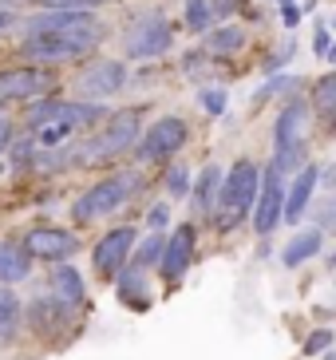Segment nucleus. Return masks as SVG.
Masks as SVG:
<instances>
[{
    "label": "nucleus",
    "mask_w": 336,
    "mask_h": 360,
    "mask_svg": "<svg viewBox=\"0 0 336 360\" xmlns=\"http://www.w3.org/2000/svg\"><path fill=\"white\" fill-rule=\"evenodd\" d=\"M138 139H143V111L138 107H123L115 115H107V127L99 135H87L84 143L60 150V159L67 167H107L123 150L138 147Z\"/></svg>",
    "instance_id": "nucleus-1"
},
{
    "label": "nucleus",
    "mask_w": 336,
    "mask_h": 360,
    "mask_svg": "<svg viewBox=\"0 0 336 360\" xmlns=\"http://www.w3.org/2000/svg\"><path fill=\"white\" fill-rule=\"evenodd\" d=\"M99 119H107V111L99 103H67V99H40L32 107L28 115V127H32V139L36 147L44 150H56L63 147L75 131H87L95 127Z\"/></svg>",
    "instance_id": "nucleus-2"
},
{
    "label": "nucleus",
    "mask_w": 336,
    "mask_h": 360,
    "mask_svg": "<svg viewBox=\"0 0 336 360\" xmlns=\"http://www.w3.org/2000/svg\"><path fill=\"white\" fill-rule=\"evenodd\" d=\"M24 32L28 36H67V40H79L95 52L103 44L107 28L84 8H44L24 20Z\"/></svg>",
    "instance_id": "nucleus-3"
},
{
    "label": "nucleus",
    "mask_w": 336,
    "mask_h": 360,
    "mask_svg": "<svg viewBox=\"0 0 336 360\" xmlns=\"http://www.w3.org/2000/svg\"><path fill=\"white\" fill-rule=\"evenodd\" d=\"M143 186V179L138 174H111V179H103V182H95L87 194H79V202L72 206V218H75V226H87V222H95V218H107L111 210H119L131 194Z\"/></svg>",
    "instance_id": "nucleus-4"
},
{
    "label": "nucleus",
    "mask_w": 336,
    "mask_h": 360,
    "mask_svg": "<svg viewBox=\"0 0 336 360\" xmlns=\"http://www.w3.org/2000/svg\"><path fill=\"white\" fill-rule=\"evenodd\" d=\"M257 194H261V174H257V167H253L250 159H242L238 167L226 174V182H221V210H226V218H221L218 230H230L233 222H242L245 214L257 206Z\"/></svg>",
    "instance_id": "nucleus-5"
},
{
    "label": "nucleus",
    "mask_w": 336,
    "mask_h": 360,
    "mask_svg": "<svg viewBox=\"0 0 336 360\" xmlns=\"http://www.w3.org/2000/svg\"><path fill=\"white\" fill-rule=\"evenodd\" d=\"M123 44H127V56H135V60H155V56L170 52V44H174V28H170L167 16H158V12H143L138 20H131Z\"/></svg>",
    "instance_id": "nucleus-6"
},
{
    "label": "nucleus",
    "mask_w": 336,
    "mask_h": 360,
    "mask_svg": "<svg viewBox=\"0 0 336 360\" xmlns=\"http://www.w3.org/2000/svg\"><path fill=\"white\" fill-rule=\"evenodd\" d=\"M190 139V127L182 115H167L158 119V123H150L147 131H143V139H138V162H167L174 159L182 147H186Z\"/></svg>",
    "instance_id": "nucleus-7"
},
{
    "label": "nucleus",
    "mask_w": 336,
    "mask_h": 360,
    "mask_svg": "<svg viewBox=\"0 0 336 360\" xmlns=\"http://www.w3.org/2000/svg\"><path fill=\"white\" fill-rule=\"evenodd\" d=\"M131 254H135V230L131 226H115L111 233L99 238V245H95V254H91V265L99 277H115V274H123V265L131 262Z\"/></svg>",
    "instance_id": "nucleus-8"
},
{
    "label": "nucleus",
    "mask_w": 336,
    "mask_h": 360,
    "mask_svg": "<svg viewBox=\"0 0 336 360\" xmlns=\"http://www.w3.org/2000/svg\"><path fill=\"white\" fill-rule=\"evenodd\" d=\"M56 75L48 68H8L0 72V103L4 99H40L48 96Z\"/></svg>",
    "instance_id": "nucleus-9"
},
{
    "label": "nucleus",
    "mask_w": 336,
    "mask_h": 360,
    "mask_svg": "<svg viewBox=\"0 0 336 360\" xmlns=\"http://www.w3.org/2000/svg\"><path fill=\"white\" fill-rule=\"evenodd\" d=\"M285 218V186H281V170L269 167L261 179V194H257V206H253V230L269 233L277 230V222Z\"/></svg>",
    "instance_id": "nucleus-10"
},
{
    "label": "nucleus",
    "mask_w": 336,
    "mask_h": 360,
    "mask_svg": "<svg viewBox=\"0 0 336 360\" xmlns=\"http://www.w3.org/2000/svg\"><path fill=\"white\" fill-rule=\"evenodd\" d=\"M24 245H28V254L36 262H63V257H72L79 250V238L60 230V226H36V230H28Z\"/></svg>",
    "instance_id": "nucleus-11"
},
{
    "label": "nucleus",
    "mask_w": 336,
    "mask_h": 360,
    "mask_svg": "<svg viewBox=\"0 0 336 360\" xmlns=\"http://www.w3.org/2000/svg\"><path fill=\"white\" fill-rule=\"evenodd\" d=\"M20 52L28 60H40V64H63V60H79L87 56L91 48L79 40H67V36H28L20 44Z\"/></svg>",
    "instance_id": "nucleus-12"
},
{
    "label": "nucleus",
    "mask_w": 336,
    "mask_h": 360,
    "mask_svg": "<svg viewBox=\"0 0 336 360\" xmlns=\"http://www.w3.org/2000/svg\"><path fill=\"white\" fill-rule=\"evenodd\" d=\"M123 84H127V68L119 60H99V64H91L75 79V91L91 96V99H103V96H115Z\"/></svg>",
    "instance_id": "nucleus-13"
},
{
    "label": "nucleus",
    "mask_w": 336,
    "mask_h": 360,
    "mask_svg": "<svg viewBox=\"0 0 336 360\" xmlns=\"http://www.w3.org/2000/svg\"><path fill=\"white\" fill-rule=\"evenodd\" d=\"M194 242H198L194 226H179V230L170 233L167 250H162V262H158V269H162L167 281H182V274H186L190 262H194Z\"/></svg>",
    "instance_id": "nucleus-14"
},
{
    "label": "nucleus",
    "mask_w": 336,
    "mask_h": 360,
    "mask_svg": "<svg viewBox=\"0 0 336 360\" xmlns=\"http://www.w3.org/2000/svg\"><path fill=\"white\" fill-rule=\"evenodd\" d=\"M313 191H316V167H301L293 186L285 191V218H289V222H301V214H305L309 202H313Z\"/></svg>",
    "instance_id": "nucleus-15"
},
{
    "label": "nucleus",
    "mask_w": 336,
    "mask_h": 360,
    "mask_svg": "<svg viewBox=\"0 0 336 360\" xmlns=\"http://www.w3.org/2000/svg\"><path fill=\"white\" fill-rule=\"evenodd\" d=\"M32 262L36 257L28 254V245L24 242H12V238H4L0 242V281H24V277L32 274Z\"/></svg>",
    "instance_id": "nucleus-16"
},
{
    "label": "nucleus",
    "mask_w": 336,
    "mask_h": 360,
    "mask_svg": "<svg viewBox=\"0 0 336 360\" xmlns=\"http://www.w3.org/2000/svg\"><path fill=\"white\" fill-rule=\"evenodd\" d=\"M301 131H305V107H301V103H289L281 115H277V123H273V143H277V150L305 143V139H301Z\"/></svg>",
    "instance_id": "nucleus-17"
},
{
    "label": "nucleus",
    "mask_w": 336,
    "mask_h": 360,
    "mask_svg": "<svg viewBox=\"0 0 336 360\" xmlns=\"http://www.w3.org/2000/svg\"><path fill=\"white\" fill-rule=\"evenodd\" d=\"M321 242H325V238H321V230H305V233H297L293 242L285 245L281 262L289 265V269H297L301 262H309V257H316V254H321Z\"/></svg>",
    "instance_id": "nucleus-18"
},
{
    "label": "nucleus",
    "mask_w": 336,
    "mask_h": 360,
    "mask_svg": "<svg viewBox=\"0 0 336 360\" xmlns=\"http://www.w3.org/2000/svg\"><path fill=\"white\" fill-rule=\"evenodd\" d=\"M52 289L63 305H79V301H84V277H79V269H72V265H56Z\"/></svg>",
    "instance_id": "nucleus-19"
},
{
    "label": "nucleus",
    "mask_w": 336,
    "mask_h": 360,
    "mask_svg": "<svg viewBox=\"0 0 336 360\" xmlns=\"http://www.w3.org/2000/svg\"><path fill=\"white\" fill-rule=\"evenodd\" d=\"M313 107L325 123H336V72L321 75L313 84Z\"/></svg>",
    "instance_id": "nucleus-20"
},
{
    "label": "nucleus",
    "mask_w": 336,
    "mask_h": 360,
    "mask_svg": "<svg viewBox=\"0 0 336 360\" xmlns=\"http://www.w3.org/2000/svg\"><path fill=\"white\" fill-rule=\"evenodd\" d=\"M218 198H221V170L206 167L198 174V186H194V206H198V210H210Z\"/></svg>",
    "instance_id": "nucleus-21"
},
{
    "label": "nucleus",
    "mask_w": 336,
    "mask_h": 360,
    "mask_svg": "<svg viewBox=\"0 0 336 360\" xmlns=\"http://www.w3.org/2000/svg\"><path fill=\"white\" fill-rule=\"evenodd\" d=\"M16 328H20V301H16V293L0 289V345H8Z\"/></svg>",
    "instance_id": "nucleus-22"
},
{
    "label": "nucleus",
    "mask_w": 336,
    "mask_h": 360,
    "mask_svg": "<svg viewBox=\"0 0 336 360\" xmlns=\"http://www.w3.org/2000/svg\"><path fill=\"white\" fill-rule=\"evenodd\" d=\"M242 44H245L242 28H218V32L206 36V52L210 56H230V52H238Z\"/></svg>",
    "instance_id": "nucleus-23"
},
{
    "label": "nucleus",
    "mask_w": 336,
    "mask_h": 360,
    "mask_svg": "<svg viewBox=\"0 0 336 360\" xmlns=\"http://www.w3.org/2000/svg\"><path fill=\"white\" fill-rule=\"evenodd\" d=\"M214 16H218V8H214L210 0H186V24L194 32H206L214 24Z\"/></svg>",
    "instance_id": "nucleus-24"
},
{
    "label": "nucleus",
    "mask_w": 336,
    "mask_h": 360,
    "mask_svg": "<svg viewBox=\"0 0 336 360\" xmlns=\"http://www.w3.org/2000/svg\"><path fill=\"white\" fill-rule=\"evenodd\" d=\"M301 162H305V143H297V147H285V150H277L273 167L285 174V170H301Z\"/></svg>",
    "instance_id": "nucleus-25"
},
{
    "label": "nucleus",
    "mask_w": 336,
    "mask_h": 360,
    "mask_svg": "<svg viewBox=\"0 0 336 360\" xmlns=\"http://www.w3.org/2000/svg\"><path fill=\"white\" fill-rule=\"evenodd\" d=\"M167 191L174 194V198H182V194H190V170L182 167V162H174V167L167 170Z\"/></svg>",
    "instance_id": "nucleus-26"
},
{
    "label": "nucleus",
    "mask_w": 336,
    "mask_h": 360,
    "mask_svg": "<svg viewBox=\"0 0 336 360\" xmlns=\"http://www.w3.org/2000/svg\"><path fill=\"white\" fill-rule=\"evenodd\" d=\"M162 250H167V242H162V238H147L135 262H138V265H155V262H162Z\"/></svg>",
    "instance_id": "nucleus-27"
},
{
    "label": "nucleus",
    "mask_w": 336,
    "mask_h": 360,
    "mask_svg": "<svg viewBox=\"0 0 336 360\" xmlns=\"http://www.w3.org/2000/svg\"><path fill=\"white\" fill-rule=\"evenodd\" d=\"M198 103H202V111H206V115H221V111H226V91L210 87V91H202V96H198Z\"/></svg>",
    "instance_id": "nucleus-28"
},
{
    "label": "nucleus",
    "mask_w": 336,
    "mask_h": 360,
    "mask_svg": "<svg viewBox=\"0 0 336 360\" xmlns=\"http://www.w3.org/2000/svg\"><path fill=\"white\" fill-rule=\"evenodd\" d=\"M297 87V79L293 75H277V79H269V84L257 91V99H269V96H281V91H293Z\"/></svg>",
    "instance_id": "nucleus-29"
},
{
    "label": "nucleus",
    "mask_w": 336,
    "mask_h": 360,
    "mask_svg": "<svg viewBox=\"0 0 336 360\" xmlns=\"http://www.w3.org/2000/svg\"><path fill=\"white\" fill-rule=\"evenodd\" d=\"M328 345H332V333H328V328H316V333H309V340H305V356L325 352Z\"/></svg>",
    "instance_id": "nucleus-30"
},
{
    "label": "nucleus",
    "mask_w": 336,
    "mask_h": 360,
    "mask_svg": "<svg viewBox=\"0 0 336 360\" xmlns=\"http://www.w3.org/2000/svg\"><path fill=\"white\" fill-rule=\"evenodd\" d=\"M44 8H84V12H91V8H99V4H111V0H40Z\"/></svg>",
    "instance_id": "nucleus-31"
},
{
    "label": "nucleus",
    "mask_w": 336,
    "mask_h": 360,
    "mask_svg": "<svg viewBox=\"0 0 336 360\" xmlns=\"http://www.w3.org/2000/svg\"><path fill=\"white\" fill-rule=\"evenodd\" d=\"M167 222H170V210H167V206H155V210L147 214V226H150V230H162Z\"/></svg>",
    "instance_id": "nucleus-32"
},
{
    "label": "nucleus",
    "mask_w": 336,
    "mask_h": 360,
    "mask_svg": "<svg viewBox=\"0 0 336 360\" xmlns=\"http://www.w3.org/2000/svg\"><path fill=\"white\" fill-rule=\"evenodd\" d=\"M8 139H12V119L4 115V111H0V150L8 147Z\"/></svg>",
    "instance_id": "nucleus-33"
},
{
    "label": "nucleus",
    "mask_w": 336,
    "mask_h": 360,
    "mask_svg": "<svg viewBox=\"0 0 336 360\" xmlns=\"http://www.w3.org/2000/svg\"><path fill=\"white\" fill-rule=\"evenodd\" d=\"M8 28H16V12H12V8H0V32H8Z\"/></svg>",
    "instance_id": "nucleus-34"
},
{
    "label": "nucleus",
    "mask_w": 336,
    "mask_h": 360,
    "mask_svg": "<svg viewBox=\"0 0 336 360\" xmlns=\"http://www.w3.org/2000/svg\"><path fill=\"white\" fill-rule=\"evenodd\" d=\"M313 48L321 56H328V32H325V28H316V44H313Z\"/></svg>",
    "instance_id": "nucleus-35"
},
{
    "label": "nucleus",
    "mask_w": 336,
    "mask_h": 360,
    "mask_svg": "<svg viewBox=\"0 0 336 360\" xmlns=\"http://www.w3.org/2000/svg\"><path fill=\"white\" fill-rule=\"evenodd\" d=\"M328 60H332V64H336V44H332V48H328Z\"/></svg>",
    "instance_id": "nucleus-36"
},
{
    "label": "nucleus",
    "mask_w": 336,
    "mask_h": 360,
    "mask_svg": "<svg viewBox=\"0 0 336 360\" xmlns=\"http://www.w3.org/2000/svg\"><path fill=\"white\" fill-rule=\"evenodd\" d=\"M328 265H336V250H332V257H328Z\"/></svg>",
    "instance_id": "nucleus-37"
}]
</instances>
